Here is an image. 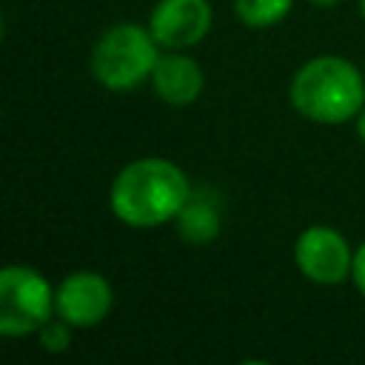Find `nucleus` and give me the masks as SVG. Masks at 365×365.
Here are the masks:
<instances>
[{"label": "nucleus", "instance_id": "f257e3e1", "mask_svg": "<svg viewBox=\"0 0 365 365\" xmlns=\"http://www.w3.org/2000/svg\"><path fill=\"white\" fill-rule=\"evenodd\" d=\"M191 197L188 177L171 160L143 157L128 163L111 182V211L117 220L134 228H154L177 220L180 208Z\"/></svg>", "mask_w": 365, "mask_h": 365}, {"label": "nucleus", "instance_id": "f03ea898", "mask_svg": "<svg viewBox=\"0 0 365 365\" xmlns=\"http://www.w3.org/2000/svg\"><path fill=\"white\" fill-rule=\"evenodd\" d=\"M291 103L302 117L314 123H345L362 111L365 77L351 60L334 54L314 57L294 74Z\"/></svg>", "mask_w": 365, "mask_h": 365}, {"label": "nucleus", "instance_id": "7ed1b4c3", "mask_svg": "<svg viewBox=\"0 0 365 365\" xmlns=\"http://www.w3.org/2000/svg\"><path fill=\"white\" fill-rule=\"evenodd\" d=\"M157 46L160 43L151 31L134 23H120L97 40L91 51V74L100 86L111 91H128L145 77H151L160 60Z\"/></svg>", "mask_w": 365, "mask_h": 365}, {"label": "nucleus", "instance_id": "20e7f679", "mask_svg": "<svg viewBox=\"0 0 365 365\" xmlns=\"http://www.w3.org/2000/svg\"><path fill=\"white\" fill-rule=\"evenodd\" d=\"M54 311L51 285L26 265H6L0 271V334L23 336L40 331Z\"/></svg>", "mask_w": 365, "mask_h": 365}, {"label": "nucleus", "instance_id": "39448f33", "mask_svg": "<svg viewBox=\"0 0 365 365\" xmlns=\"http://www.w3.org/2000/svg\"><path fill=\"white\" fill-rule=\"evenodd\" d=\"M294 259L317 285H339L354 268V254L345 237L328 225L305 228L294 245Z\"/></svg>", "mask_w": 365, "mask_h": 365}, {"label": "nucleus", "instance_id": "423d86ee", "mask_svg": "<svg viewBox=\"0 0 365 365\" xmlns=\"http://www.w3.org/2000/svg\"><path fill=\"white\" fill-rule=\"evenodd\" d=\"M114 294L106 277L94 271H77L60 282L54 291V311L71 328H91L111 311Z\"/></svg>", "mask_w": 365, "mask_h": 365}, {"label": "nucleus", "instance_id": "0eeeda50", "mask_svg": "<svg viewBox=\"0 0 365 365\" xmlns=\"http://www.w3.org/2000/svg\"><path fill=\"white\" fill-rule=\"evenodd\" d=\"M211 29V6L208 0H160L151 11L148 31L165 48H188L197 46Z\"/></svg>", "mask_w": 365, "mask_h": 365}, {"label": "nucleus", "instance_id": "6e6552de", "mask_svg": "<svg viewBox=\"0 0 365 365\" xmlns=\"http://www.w3.org/2000/svg\"><path fill=\"white\" fill-rule=\"evenodd\" d=\"M151 83L157 97L168 106H188L202 91V68L197 66V60L171 48L168 54H160L151 71Z\"/></svg>", "mask_w": 365, "mask_h": 365}, {"label": "nucleus", "instance_id": "1a4fd4ad", "mask_svg": "<svg viewBox=\"0 0 365 365\" xmlns=\"http://www.w3.org/2000/svg\"><path fill=\"white\" fill-rule=\"evenodd\" d=\"M177 231L182 240L202 245L211 242L220 234V211L217 202L208 200L202 191H191V197L185 200V205L177 214Z\"/></svg>", "mask_w": 365, "mask_h": 365}, {"label": "nucleus", "instance_id": "9d476101", "mask_svg": "<svg viewBox=\"0 0 365 365\" xmlns=\"http://www.w3.org/2000/svg\"><path fill=\"white\" fill-rule=\"evenodd\" d=\"M234 6H237V14L245 26L268 29L291 11L294 0H234Z\"/></svg>", "mask_w": 365, "mask_h": 365}, {"label": "nucleus", "instance_id": "9b49d317", "mask_svg": "<svg viewBox=\"0 0 365 365\" xmlns=\"http://www.w3.org/2000/svg\"><path fill=\"white\" fill-rule=\"evenodd\" d=\"M37 334H40V345L46 351H51V354H60V351H66L71 345V325L63 317L60 319H48Z\"/></svg>", "mask_w": 365, "mask_h": 365}, {"label": "nucleus", "instance_id": "f8f14e48", "mask_svg": "<svg viewBox=\"0 0 365 365\" xmlns=\"http://www.w3.org/2000/svg\"><path fill=\"white\" fill-rule=\"evenodd\" d=\"M351 277H354V282H356V288L365 294V242L356 248V254H354V268H351Z\"/></svg>", "mask_w": 365, "mask_h": 365}, {"label": "nucleus", "instance_id": "ddd939ff", "mask_svg": "<svg viewBox=\"0 0 365 365\" xmlns=\"http://www.w3.org/2000/svg\"><path fill=\"white\" fill-rule=\"evenodd\" d=\"M356 128H359V137H362V143H365V111H359V123H356Z\"/></svg>", "mask_w": 365, "mask_h": 365}, {"label": "nucleus", "instance_id": "4468645a", "mask_svg": "<svg viewBox=\"0 0 365 365\" xmlns=\"http://www.w3.org/2000/svg\"><path fill=\"white\" fill-rule=\"evenodd\" d=\"M308 3H311V6H334L336 0H308Z\"/></svg>", "mask_w": 365, "mask_h": 365}, {"label": "nucleus", "instance_id": "2eb2a0df", "mask_svg": "<svg viewBox=\"0 0 365 365\" xmlns=\"http://www.w3.org/2000/svg\"><path fill=\"white\" fill-rule=\"evenodd\" d=\"M359 11H362V17H365V0H359Z\"/></svg>", "mask_w": 365, "mask_h": 365}]
</instances>
